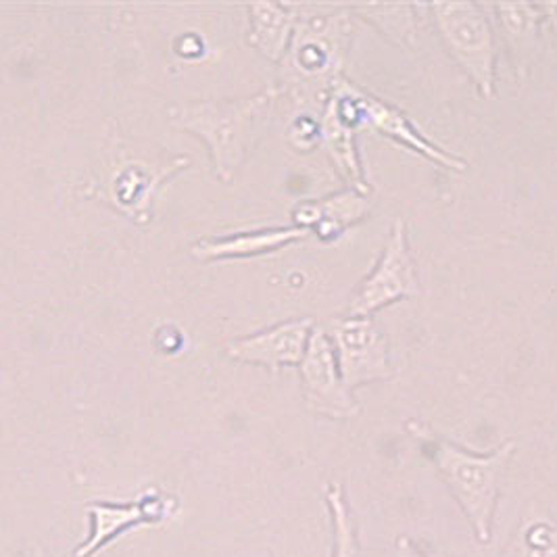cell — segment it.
Listing matches in <instances>:
<instances>
[{"instance_id":"cell-1","label":"cell","mask_w":557,"mask_h":557,"mask_svg":"<svg viewBox=\"0 0 557 557\" xmlns=\"http://www.w3.org/2000/svg\"><path fill=\"white\" fill-rule=\"evenodd\" d=\"M407 431L420 441L424 454L470 522L474 536L481 543H491L502 484L518 447L516 441H506L488 454H476L416 420L407 422Z\"/></svg>"},{"instance_id":"cell-2","label":"cell","mask_w":557,"mask_h":557,"mask_svg":"<svg viewBox=\"0 0 557 557\" xmlns=\"http://www.w3.org/2000/svg\"><path fill=\"white\" fill-rule=\"evenodd\" d=\"M280 95H284L282 86H270L238 101L177 104L170 115L176 126L203 138L211 154L213 174L222 182H230L245 161L257 132Z\"/></svg>"},{"instance_id":"cell-3","label":"cell","mask_w":557,"mask_h":557,"mask_svg":"<svg viewBox=\"0 0 557 557\" xmlns=\"http://www.w3.org/2000/svg\"><path fill=\"white\" fill-rule=\"evenodd\" d=\"M351 42V22L347 11L304 15L299 9V24L293 45L282 61L284 92L301 99L330 95L338 79Z\"/></svg>"},{"instance_id":"cell-4","label":"cell","mask_w":557,"mask_h":557,"mask_svg":"<svg viewBox=\"0 0 557 557\" xmlns=\"http://www.w3.org/2000/svg\"><path fill=\"white\" fill-rule=\"evenodd\" d=\"M445 51L470 77L484 101L497 92V29L481 2H432L424 7Z\"/></svg>"},{"instance_id":"cell-5","label":"cell","mask_w":557,"mask_h":557,"mask_svg":"<svg viewBox=\"0 0 557 557\" xmlns=\"http://www.w3.org/2000/svg\"><path fill=\"white\" fill-rule=\"evenodd\" d=\"M418 295L420 276L409 247L407 224L404 220H397L372 272L357 284L347 305V315L370 318L388 305L413 299Z\"/></svg>"},{"instance_id":"cell-6","label":"cell","mask_w":557,"mask_h":557,"mask_svg":"<svg viewBox=\"0 0 557 557\" xmlns=\"http://www.w3.org/2000/svg\"><path fill=\"white\" fill-rule=\"evenodd\" d=\"M322 326L329 334L343 381L351 391L363 384L388 381L393 376L386 336L372 318H330Z\"/></svg>"},{"instance_id":"cell-7","label":"cell","mask_w":557,"mask_h":557,"mask_svg":"<svg viewBox=\"0 0 557 557\" xmlns=\"http://www.w3.org/2000/svg\"><path fill=\"white\" fill-rule=\"evenodd\" d=\"M86 513L90 520V534L74 552V557H95L132 529L163 527L172 522L177 513V502L159 488H149L136 502L90 504Z\"/></svg>"},{"instance_id":"cell-8","label":"cell","mask_w":557,"mask_h":557,"mask_svg":"<svg viewBox=\"0 0 557 557\" xmlns=\"http://www.w3.org/2000/svg\"><path fill=\"white\" fill-rule=\"evenodd\" d=\"M305 404L315 416L330 420H351L359 416L354 391L343 381L336 355L324 326H315L301 361Z\"/></svg>"},{"instance_id":"cell-9","label":"cell","mask_w":557,"mask_h":557,"mask_svg":"<svg viewBox=\"0 0 557 557\" xmlns=\"http://www.w3.org/2000/svg\"><path fill=\"white\" fill-rule=\"evenodd\" d=\"M320 126L322 143L336 170L351 182V188L370 195V184L355 147V132L361 127V120L355 104L354 84L349 79L343 77L332 88Z\"/></svg>"},{"instance_id":"cell-10","label":"cell","mask_w":557,"mask_h":557,"mask_svg":"<svg viewBox=\"0 0 557 557\" xmlns=\"http://www.w3.org/2000/svg\"><path fill=\"white\" fill-rule=\"evenodd\" d=\"M354 99L357 111H359L361 126L372 127V129L381 132L382 136H386V138L395 140L397 145L406 147L409 151L429 159L438 168L451 170L457 174L468 170L466 159H461L456 152L447 151L441 145L432 143L431 138H426L418 127L413 126V122L407 117L399 107L382 101L379 97L357 88L355 84Z\"/></svg>"},{"instance_id":"cell-11","label":"cell","mask_w":557,"mask_h":557,"mask_svg":"<svg viewBox=\"0 0 557 557\" xmlns=\"http://www.w3.org/2000/svg\"><path fill=\"white\" fill-rule=\"evenodd\" d=\"M313 330L315 322L309 318L280 322L272 329L232 341L226 345V355L238 363L263 366L274 372L284 366H301Z\"/></svg>"},{"instance_id":"cell-12","label":"cell","mask_w":557,"mask_h":557,"mask_svg":"<svg viewBox=\"0 0 557 557\" xmlns=\"http://www.w3.org/2000/svg\"><path fill=\"white\" fill-rule=\"evenodd\" d=\"M493 13L495 29L499 32L506 47L518 84H522L536 54L541 51L545 17L541 4L534 2H497L488 4Z\"/></svg>"},{"instance_id":"cell-13","label":"cell","mask_w":557,"mask_h":557,"mask_svg":"<svg viewBox=\"0 0 557 557\" xmlns=\"http://www.w3.org/2000/svg\"><path fill=\"white\" fill-rule=\"evenodd\" d=\"M372 209L368 193L355 188L330 195L324 199L304 201L293 209L295 226L315 232L320 238H338L345 230L359 224Z\"/></svg>"},{"instance_id":"cell-14","label":"cell","mask_w":557,"mask_h":557,"mask_svg":"<svg viewBox=\"0 0 557 557\" xmlns=\"http://www.w3.org/2000/svg\"><path fill=\"white\" fill-rule=\"evenodd\" d=\"M309 230L299 226H280V228L236 232L220 238H203L190 245V255L197 261H226V259H245L257 255L276 253L284 247H290L305 240Z\"/></svg>"},{"instance_id":"cell-15","label":"cell","mask_w":557,"mask_h":557,"mask_svg":"<svg viewBox=\"0 0 557 557\" xmlns=\"http://www.w3.org/2000/svg\"><path fill=\"white\" fill-rule=\"evenodd\" d=\"M249 11V36L247 42L261 52L268 61L282 63L295 38L299 24V7L278 2H255Z\"/></svg>"},{"instance_id":"cell-16","label":"cell","mask_w":557,"mask_h":557,"mask_svg":"<svg viewBox=\"0 0 557 557\" xmlns=\"http://www.w3.org/2000/svg\"><path fill=\"white\" fill-rule=\"evenodd\" d=\"M349 11L374 24L382 34L397 45L409 47L416 42V7L413 4H355Z\"/></svg>"},{"instance_id":"cell-17","label":"cell","mask_w":557,"mask_h":557,"mask_svg":"<svg viewBox=\"0 0 557 557\" xmlns=\"http://www.w3.org/2000/svg\"><path fill=\"white\" fill-rule=\"evenodd\" d=\"M326 506L332 524V557H363L354 513L338 482L326 484Z\"/></svg>"},{"instance_id":"cell-18","label":"cell","mask_w":557,"mask_h":557,"mask_svg":"<svg viewBox=\"0 0 557 557\" xmlns=\"http://www.w3.org/2000/svg\"><path fill=\"white\" fill-rule=\"evenodd\" d=\"M504 557H557V522L547 518L524 520Z\"/></svg>"},{"instance_id":"cell-19","label":"cell","mask_w":557,"mask_h":557,"mask_svg":"<svg viewBox=\"0 0 557 557\" xmlns=\"http://www.w3.org/2000/svg\"><path fill=\"white\" fill-rule=\"evenodd\" d=\"M395 557H426L424 552L409 539V536H399L395 543Z\"/></svg>"},{"instance_id":"cell-20","label":"cell","mask_w":557,"mask_h":557,"mask_svg":"<svg viewBox=\"0 0 557 557\" xmlns=\"http://www.w3.org/2000/svg\"><path fill=\"white\" fill-rule=\"evenodd\" d=\"M541 11H543V17H545V29L552 32L557 45V2L541 4Z\"/></svg>"}]
</instances>
